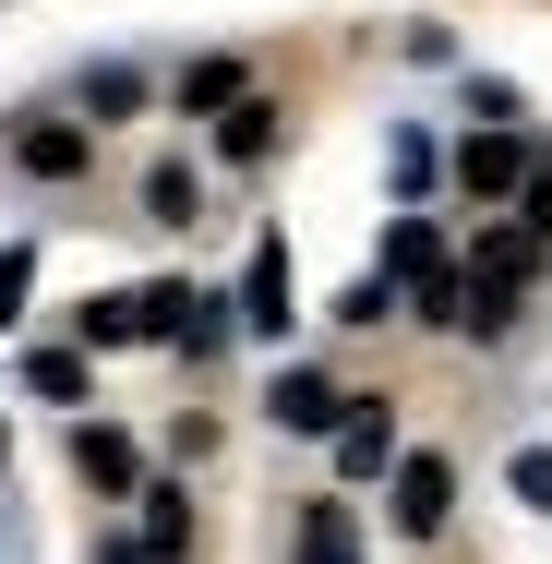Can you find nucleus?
I'll return each instance as SVG.
<instances>
[{
	"label": "nucleus",
	"instance_id": "nucleus-4",
	"mask_svg": "<svg viewBox=\"0 0 552 564\" xmlns=\"http://www.w3.org/2000/svg\"><path fill=\"white\" fill-rule=\"evenodd\" d=\"M12 156H24L36 181H85V132H73V120H36V132H12Z\"/></svg>",
	"mask_w": 552,
	"mask_h": 564
},
{
	"label": "nucleus",
	"instance_id": "nucleus-14",
	"mask_svg": "<svg viewBox=\"0 0 552 564\" xmlns=\"http://www.w3.org/2000/svg\"><path fill=\"white\" fill-rule=\"evenodd\" d=\"M144 217H156V228L193 217V169H156V181H144Z\"/></svg>",
	"mask_w": 552,
	"mask_h": 564
},
{
	"label": "nucleus",
	"instance_id": "nucleus-15",
	"mask_svg": "<svg viewBox=\"0 0 552 564\" xmlns=\"http://www.w3.org/2000/svg\"><path fill=\"white\" fill-rule=\"evenodd\" d=\"M24 276H36V264H24V252H0V325L24 313Z\"/></svg>",
	"mask_w": 552,
	"mask_h": 564
},
{
	"label": "nucleus",
	"instance_id": "nucleus-5",
	"mask_svg": "<svg viewBox=\"0 0 552 564\" xmlns=\"http://www.w3.org/2000/svg\"><path fill=\"white\" fill-rule=\"evenodd\" d=\"M456 181H468V193H517V181H529V144H517V132H480V144L456 156Z\"/></svg>",
	"mask_w": 552,
	"mask_h": 564
},
{
	"label": "nucleus",
	"instance_id": "nucleus-6",
	"mask_svg": "<svg viewBox=\"0 0 552 564\" xmlns=\"http://www.w3.org/2000/svg\"><path fill=\"white\" fill-rule=\"evenodd\" d=\"M217 156H228V169H252V156H277V109H264V97H240V109L217 120Z\"/></svg>",
	"mask_w": 552,
	"mask_h": 564
},
{
	"label": "nucleus",
	"instance_id": "nucleus-3",
	"mask_svg": "<svg viewBox=\"0 0 552 564\" xmlns=\"http://www.w3.org/2000/svg\"><path fill=\"white\" fill-rule=\"evenodd\" d=\"M264 409H277V421H289V433H336V421H348V397H336L325 372H289V384H277V397H264Z\"/></svg>",
	"mask_w": 552,
	"mask_h": 564
},
{
	"label": "nucleus",
	"instance_id": "nucleus-8",
	"mask_svg": "<svg viewBox=\"0 0 552 564\" xmlns=\"http://www.w3.org/2000/svg\"><path fill=\"white\" fill-rule=\"evenodd\" d=\"M240 301H252V325H289V252H277V240L252 252V276H240Z\"/></svg>",
	"mask_w": 552,
	"mask_h": 564
},
{
	"label": "nucleus",
	"instance_id": "nucleus-9",
	"mask_svg": "<svg viewBox=\"0 0 552 564\" xmlns=\"http://www.w3.org/2000/svg\"><path fill=\"white\" fill-rule=\"evenodd\" d=\"M301 564H360V529H348V505H313V529H301Z\"/></svg>",
	"mask_w": 552,
	"mask_h": 564
},
{
	"label": "nucleus",
	"instance_id": "nucleus-7",
	"mask_svg": "<svg viewBox=\"0 0 552 564\" xmlns=\"http://www.w3.org/2000/svg\"><path fill=\"white\" fill-rule=\"evenodd\" d=\"M73 468H85L97 492H132V445H120L109 421H97V433H73Z\"/></svg>",
	"mask_w": 552,
	"mask_h": 564
},
{
	"label": "nucleus",
	"instance_id": "nucleus-2",
	"mask_svg": "<svg viewBox=\"0 0 552 564\" xmlns=\"http://www.w3.org/2000/svg\"><path fill=\"white\" fill-rule=\"evenodd\" d=\"M385 409H397V397H348V421H336V468H348V480H372V468L397 456V421H385Z\"/></svg>",
	"mask_w": 552,
	"mask_h": 564
},
{
	"label": "nucleus",
	"instance_id": "nucleus-10",
	"mask_svg": "<svg viewBox=\"0 0 552 564\" xmlns=\"http://www.w3.org/2000/svg\"><path fill=\"white\" fill-rule=\"evenodd\" d=\"M181 109H240V61H193V73H181Z\"/></svg>",
	"mask_w": 552,
	"mask_h": 564
},
{
	"label": "nucleus",
	"instance_id": "nucleus-11",
	"mask_svg": "<svg viewBox=\"0 0 552 564\" xmlns=\"http://www.w3.org/2000/svg\"><path fill=\"white\" fill-rule=\"evenodd\" d=\"M24 384H36V397H61V409H73V397H85V360H73V348H36V360H24Z\"/></svg>",
	"mask_w": 552,
	"mask_h": 564
},
{
	"label": "nucleus",
	"instance_id": "nucleus-1",
	"mask_svg": "<svg viewBox=\"0 0 552 564\" xmlns=\"http://www.w3.org/2000/svg\"><path fill=\"white\" fill-rule=\"evenodd\" d=\"M444 505H456V468H444V456H397V529H409V541H433Z\"/></svg>",
	"mask_w": 552,
	"mask_h": 564
},
{
	"label": "nucleus",
	"instance_id": "nucleus-16",
	"mask_svg": "<svg viewBox=\"0 0 552 564\" xmlns=\"http://www.w3.org/2000/svg\"><path fill=\"white\" fill-rule=\"evenodd\" d=\"M517 505H552V456H517Z\"/></svg>",
	"mask_w": 552,
	"mask_h": 564
},
{
	"label": "nucleus",
	"instance_id": "nucleus-13",
	"mask_svg": "<svg viewBox=\"0 0 552 564\" xmlns=\"http://www.w3.org/2000/svg\"><path fill=\"white\" fill-rule=\"evenodd\" d=\"M85 109H97V120H132V109H144V73H85Z\"/></svg>",
	"mask_w": 552,
	"mask_h": 564
},
{
	"label": "nucleus",
	"instance_id": "nucleus-12",
	"mask_svg": "<svg viewBox=\"0 0 552 564\" xmlns=\"http://www.w3.org/2000/svg\"><path fill=\"white\" fill-rule=\"evenodd\" d=\"M144 541H156V553H181V541H193V505H181V492H169V480H156V492H144Z\"/></svg>",
	"mask_w": 552,
	"mask_h": 564
}]
</instances>
